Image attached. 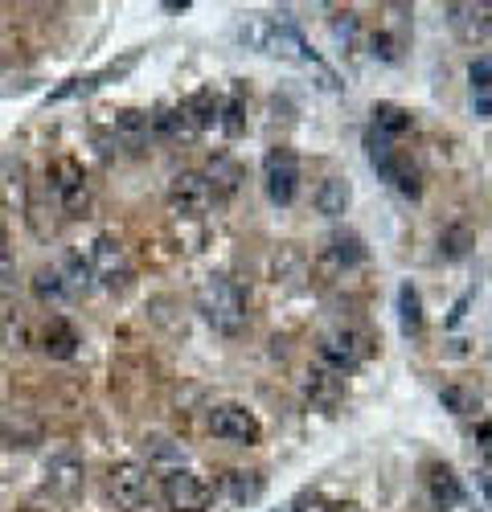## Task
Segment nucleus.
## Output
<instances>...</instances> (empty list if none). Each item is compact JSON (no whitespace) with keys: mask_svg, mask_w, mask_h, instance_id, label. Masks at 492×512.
Returning a JSON list of instances; mask_svg holds the SVG:
<instances>
[{"mask_svg":"<svg viewBox=\"0 0 492 512\" xmlns=\"http://www.w3.org/2000/svg\"><path fill=\"white\" fill-rule=\"evenodd\" d=\"M423 324H427V316H423V295H419V287H415V283H402V287H398V328H402V336H406V340L423 336Z\"/></svg>","mask_w":492,"mask_h":512,"instance_id":"nucleus-17","label":"nucleus"},{"mask_svg":"<svg viewBox=\"0 0 492 512\" xmlns=\"http://www.w3.org/2000/svg\"><path fill=\"white\" fill-rule=\"evenodd\" d=\"M447 25L456 29L460 41L480 46L492 37V5L488 0H464V5H447Z\"/></svg>","mask_w":492,"mask_h":512,"instance_id":"nucleus-12","label":"nucleus"},{"mask_svg":"<svg viewBox=\"0 0 492 512\" xmlns=\"http://www.w3.org/2000/svg\"><path fill=\"white\" fill-rule=\"evenodd\" d=\"M263 193L271 205H292L300 193V160L292 148H271L263 156Z\"/></svg>","mask_w":492,"mask_h":512,"instance_id":"nucleus-4","label":"nucleus"},{"mask_svg":"<svg viewBox=\"0 0 492 512\" xmlns=\"http://www.w3.org/2000/svg\"><path fill=\"white\" fill-rule=\"evenodd\" d=\"M0 439H5L9 447H37L41 439H46V426H41V418L29 410V406H5L0 410Z\"/></svg>","mask_w":492,"mask_h":512,"instance_id":"nucleus-13","label":"nucleus"},{"mask_svg":"<svg viewBox=\"0 0 492 512\" xmlns=\"http://www.w3.org/2000/svg\"><path fill=\"white\" fill-rule=\"evenodd\" d=\"M324 254L333 259L337 267H357V263H365V242H361V234H353V230H333L328 234V246H324Z\"/></svg>","mask_w":492,"mask_h":512,"instance_id":"nucleus-20","label":"nucleus"},{"mask_svg":"<svg viewBox=\"0 0 492 512\" xmlns=\"http://www.w3.org/2000/svg\"><path fill=\"white\" fill-rule=\"evenodd\" d=\"M369 54L382 58V62H398V58H402V50H398V37H390L386 29H382V33H374V37H369Z\"/></svg>","mask_w":492,"mask_h":512,"instance_id":"nucleus-27","label":"nucleus"},{"mask_svg":"<svg viewBox=\"0 0 492 512\" xmlns=\"http://www.w3.org/2000/svg\"><path fill=\"white\" fill-rule=\"evenodd\" d=\"M33 295L41 304H66L70 300V287L62 279V267H41L33 275Z\"/></svg>","mask_w":492,"mask_h":512,"instance_id":"nucleus-23","label":"nucleus"},{"mask_svg":"<svg viewBox=\"0 0 492 512\" xmlns=\"http://www.w3.org/2000/svg\"><path fill=\"white\" fill-rule=\"evenodd\" d=\"M439 246H443L447 259H460V254L468 250V230H451V234H443Z\"/></svg>","mask_w":492,"mask_h":512,"instance_id":"nucleus-30","label":"nucleus"},{"mask_svg":"<svg viewBox=\"0 0 492 512\" xmlns=\"http://www.w3.org/2000/svg\"><path fill=\"white\" fill-rule=\"evenodd\" d=\"M439 398H443V406H447L451 414H472V410H476V398H472L468 390H460V386H447Z\"/></svg>","mask_w":492,"mask_h":512,"instance_id":"nucleus-29","label":"nucleus"},{"mask_svg":"<svg viewBox=\"0 0 492 512\" xmlns=\"http://www.w3.org/2000/svg\"><path fill=\"white\" fill-rule=\"evenodd\" d=\"M144 451L156 459H181V447H173L169 439H144Z\"/></svg>","mask_w":492,"mask_h":512,"instance_id":"nucleus-32","label":"nucleus"},{"mask_svg":"<svg viewBox=\"0 0 492 512\" xmlns=\"http://www.w3.org/2000/svg\"><path fill=\"white\" fill-rule=\"evenodd\" d=\"M62 279H66V287H70V300H74V295H82V291H87L91 287V263L87 259H78V254H70V259L62 263Z\"/></svg>","mask_w":492,"mask_h":512,"instance_id":"nucleus-24","label":"nucleus"},{"mask_svg":"<svg viewBox=\"0 0 492 512\" xmlns=\"http://www.w3.org/2000/svg\"><path fill=\"white\" fill-rule=\"evenodd\" d=\"M218 111H222V132H226L230 140L246 132V115H242V91H230L226 107H218Z\"/></svg>","mask_w":492,"mask_h":512,"instance_id":"nucleus-25","label":"nucleus"},{"mask_svg":"<svg viewBox=\"0 0 492 512\" xmlns=\"http://www.w3.org/2000/svg\"><path fill=\"white\" fill-rule=\"evenodd\" d=\"M365 353H369L365 336H361V332H349V328H337V332H328V336L320 340V361L333 369L337 377L353 373V369L365 361Z\"/></svg>","mask_w":492,"mask_h":512,"instance_id":"nucleus-9","label":"nucleus"},{"mask_svg":"<svg viewBox=\"0 0 492 512\" xmlns=\"http://www.w3.org/2000/svg\"><path fill=\"white\" fill-rule=\"evenodd\" d=\"M197 312L214 332L238 336L246 328V295L230 275H205L197 283Z\"/></svg>","mask_w":492,"mask_h":512,"instance_id":"nucleus-1","label":"nucleus"},{"mask_svg":"<svg viewBox=\"0 0 492 512\" xmlns=\"http://www.w3.org/2000/svg\"><path fill=\"white\" fill-rule=\"evenodd\" d=\"M160 496H164V508H173V512H205L214 504V488L197 472H189V467H173L160 480Z\"/></svg>","mask_w":492,"mask_h":512,"instance_id":"nucleus-5","label":"nucleus"},{"mask_svg":"<svg viewBox=\"0 0 492 512\" xmlns=\"http://www.w3.org/2000/svg\"><path fill=\"white\" fill-rule=\"evenodd\" d=\"M312 205H316V213H324V218H345L349 205H353V185L345 177H324L312 193Z\"/></svg>","mask_w":492,"mask_h":512,"instance_id":"nucleus-15","label":"nucleus"},{"mask_svg":"<svg viewBox=\"0 0 492 512\" xmlns=\"http://www.w3.org/2000/svg\"><path fill=\"white\" fill-rule=\"evenodd\" d=\"M201 177L210 181L214 201H230V197L238 193V185H242V168H238L230 156H214V160H210V168H205Z\"/></svg>","mask_w":492,"mask_h":512,"instance_id":"nucleus-18","label":"nucleus"},{"mask_svg":"<svg viewBox=\"0 0 492 512\" xmlns=\"http://www.w3.org/2000/svg\"><path fill=\"white\" fill-rule=\"evenodd\" d=\"M210 431L222 439V443H234V447H255L263 439V422L246 410V406H234V402H222L210 410Z\"/></svg>","mask_w":492,"mask_h":512,"instance_id":"nucleus-7","label":"nucleus"},{"mask_svg":"<svg viewBox=\"0 0 492 512\" xmlns=\"http://www.w3.org/2000/svg\"><path fill=\"white\" fill-rule=\"evenodd\" d=\"M292 512H333V508H328V504H324L316 492H304V496L292 504Z\"/></svg>","mask_w":492,"mask_h":512,"instance_id":"nucleus-33","label":"nucleus"},{"mask_svg":"<svg viewBox=\"0 0 492 512\" xmlns=\"http://www.w3.org/2000/svg\"><path fill=\"white\" fill-rule=\"evenodd\" d=\"M50 189H54V197H58L66 218H82V213H87V201H91L87 173H82V164L74 156H58L50 164Z\"/></svg>","mask_w":492,"mask_h":512,"instance_id":"nucleus-6","label":"nucleus"},{"mask_svg":"<svg viewBox=\"0 0 492 512\" xmlns=\"http://www.w3.org/2000/svg\"><path fill=\"white\" fill-rule=\"evenodd\" d=\"M365 152H369V164H374V173H378L382 181H390L402 197L415 201V197L423 193V185H419V168L410 164V156H402L390 140H382V136L369 132V136H365Z\"/></svg>","mask_w":492,"mask_h":512,"instance_id":"nucleus-2","label":"nucleus"},{"mask_svg":"<svg viewBox=\"0 0 492 512\" xmlns=\"http://www.w3.org/2000/svg\"><path fill=\"white\" fill-rule=\"evenodd\" d=\"M267 480L263 472H246V467H230V472L222 476V492L234 500V504H255L263 496Z\"/></svg>","mask_w":492,"mask_h":512,"instance_id":"nucleus-19","label":"nucleus"},{"mask_svg":"<svg viewBox=\"0 0 492 512\" xmlns=\"http://www.w3.org/2000/svg\"><path fill=\"white\" fill-rule=\"evenodd\" d=\"M41 340H46L41 349H46L50 357H58V361H70V357L78 353V332H74L62 316H54V320L46 324V336H41Z\"/></svg>","mask_w":492,"mask_h":512,"instance_id":"nucleus-22","label":"nucleus"},{"mask_svg":"<svg viewBox=\"0 0 492 512\" xmlns=\"http://www.w3.org/2000/svg\"><path fill=\"white\" fill-rule=\"evenodd\" d=\"M333 33H337V41H353L357 37V13H337L333 17Z\"/></svg>","mask_w":492,"mask_h":512,"instance_id":"nucleus-31","label":"nucleus"},{"mask_svg":"<svg viewBox=\"0 0 492 512\" xmlns=\"http://www.w3.org/2000/svg\"><path fill=\"white\" fill-rule=\"evenodd\" d=\"M333 512H357V508H353V504H337Z\"/></svg>","mask_w":492,"mask_h":512,"instance_id":"nucleus-34","label":"nucleus"},{"mask_svg":"<svg viewBox=\"0 0 492 512\" xmlns=\"http://www.w3.org/2000/svg\"><path fill=\"white\" fill-rule=\"evenodd\" d=\"M136 66V54H128L123 62H115V66H107V70H99V74H87V78H70V82H62L58 91H50L46 95V103H62V99H74V95H91V91H99L107 78H123Z\"/></svg>","mask_w":492,"mask_h":512,"instance_id":"nucleus-14","label":"nucleus"},{"mask_svg":"<svg viewBox=\"0 0 492 512\" xmlns=\"http://www.w3.org/2000/svg\"><path fill=\"white\" fill-rule=\"evenodd\" d=\"M46 488L58 500H74L82 488H87V463H82L78 451L66 447L58 455H50V463H46Z\"/></svg>","mask_w":492,"mask_h":512,"instance_id":"nucleus-10","label":"nucleus"},{"mask_svg":"<svg viewBox=\"0 0 492 512\" xmlns=\"http://www.w3.org/2000/svg\"><path fill=\"white\" fill-rule=\"evenodd\" d=\"M169 205L181 218H201V213H210V205H218V201L210 193V181L201 173H177L169 185Z\"/></svg>","mask_w":492,"mask_h":512,"instance_id":"nucleus-11","label":"nucleus"},{"mask_svg":"<svg viewBox=\"0 0 492 512\" xmlns=\"http://www.w3.org/2000/svg\"><path fill=\"white\" fill-rule=\"evenodd\" d=\"M91 275L107 287V291H123L132 283V259H128V250H123V242L119 238H111V234H103L95 246H91Z\"/></svg>","mask_w":492,"mask_h":512,"instance_id":"nucleus-8","label":"nucleus"},{"mask_svg":"<svg viewBox=\"0 0 492 512\" xmlns=\"http://www.w3.org/2000/svg\"><path fill=\"white\" fill-rule=\"evenodd\" d=\"M468 78H472V99L492 95V58H476L472 70H468Z\"/></svg>","mask_w":492,"mask_h":512,"instance_id":"nucleus-26","label":"nucleus"},{"mask_svg":"<svg viewBox=\"0 0 492 512\" xmlns=\"http://www.w3.org/2000/svg\"><path fill=\"white\" fill-rule=\"evenodd\" d=\"M427 492H431V504L439 508V512H451V508H460V500H464V484H460V476L451 472V467H431V476H427Z\"/></svg>","mask_w":492,"mask_h":512,"instance_id":"nucleus-16","label":"nucleus"},{"mask_svg":"<svg viewBox=\"0 0 492 512\" xmlns=\"http://www.w3.org/2000/svg\"><path fill=\"white\" fill-rule=\"evenodd\" d=\"M13 279H17V263H13V250H9L5 230H0V295L13 287Z\"/></svg>","mask_w":492,"mask_h":512,"instance_id":"nucleus-28","label":"nucleus"},{"mask_svg":"<svg viewBox=\"0 0 492 512\" xmlns=\"http://www.w3.org/2000/svg\"><path fill=\"white\" fill-rule=\"evenodd\" d=\"M369 132L394 144L402 132H410V111L398 107V103H378V107H374V127H369Z\"/></svg>","mask_w":492,"mask_h":512,"instance_id":"nucleus-21","label":"nucleus"},{"mask_svg":"<svg viewBox=\"0 0 492 512\" xmlns=\"http://www.w3.org/2000/svg\"><path fill=\"white\" fill-rule=\"evenodd\" d=\"M107 496L115 500L119 512H144L152 508V480H148V467L123 459L107 472Z\"/></svg>","mask_w":492,"mask_h":512,"instance_id":"nucleus-3","label":"nucleus"}]
</instances>
